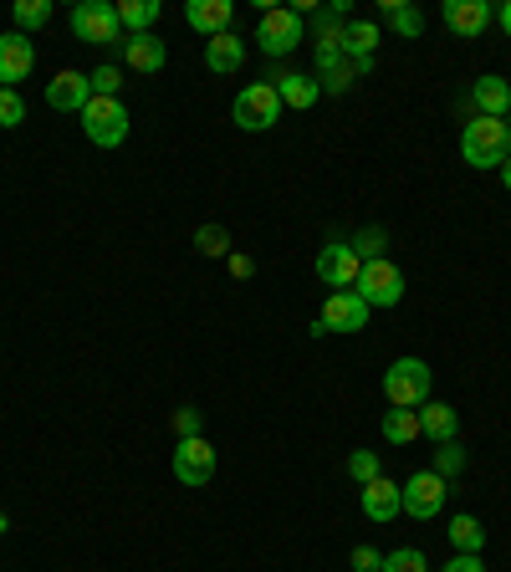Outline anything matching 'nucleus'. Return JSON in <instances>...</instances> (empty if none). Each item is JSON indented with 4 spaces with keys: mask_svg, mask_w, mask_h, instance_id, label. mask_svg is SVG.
<instances>
[{
    "mask_svg": "<svg viewBox=\"0 0 511 572\" xmlns=\"http://www.w3.org/2000/svg\"><path fill=\"white\" fill-rule=\"evenodd\" d=\"M511 154V118H471L460 128V159L471 169H501Z\"/></svg>",
    "mask_w": 511,
    "mask_h": 572,
    "instance_id": "obj_1",
    "label": "nucleus"
},
{
    "mask_svg": "<svg viewBox=\"0 0 511 572\" xmlns=\"http://www.w3.org/2000/svg\"><path fill=\"white\" fill-rule=\"evenodd\" d=\"M430 384H435V373L425 358H394L389 368H384V399H389L394 409L430 404Z\"/></svg>",
    "mask_w": 511,
    "mask_h": 572,
    "instance_id": "obj_2",
    "label": "nucleus"
},
{
    "mask_svg": "<svg viewBox=\"0 0 511 572\" xmlns=\"http://www.w3.org/2000/svg\"><path fill=\"white\" fill-rule=\"evenodd\" d=\"M230 118H236V128H246V134H267V128H277V123H282V97H277V87H271V82H251V87H241V93H236V103H230Z\"/></svg>",
    "mask_w": 511,
    "mask_h": 572,
    "instance_id": "obj_3",
    "label": "nucleus"
},
{
    "mask_svg": "<svg viewBox=\"0 0 511 572\" xmlns=\"http://www.w3.org/2000/svg\"><path fill=\"white\" fill-rule=\"evenodd\" d=\"M72 37L87 41V46H123V21H118V6L108 0H82L72 6Z\"/></svg>",
    "mask_w": 511,
    "mask_h": 572,
    "instance_id": "obj_4",
    "label": "nucleus"
},
{
    "mask_svg": "<svg viewBox=\"0 0 511 572\" xmlns=\"http://www.w3.org/2000/svg\"><path fill=\"white\" fill-rule=\"evenodd\" d=\"M128 128H134V118H128V107H123L118 97H93V103L82 107V134H87V144L118 148L123 138H128Z\"/></svg>",
    "mask_w": 511,
    "mask_h": 572,
    "instance_id": "obj_5",
    "label": "nucleus"
},
{
    "mask_svg": "<svg viewBox=\"0 0 511 572\" xmlns=\"http://www.w3.org/2000/svg\"><path fill=\"white\" fill-rule=\"evenodd\" d=\"M307 37V15L302 11H286V6H271L267 15H261V27H255V46L267 56H286L296 52V41Z\"/></svg>",
    "mask_w": 511,
    "mask_h": 572,
    "instance_id": "obj_6",
    "label": "nucleus"
},
{
    "mask_svg": "<svg viewBox=\"0 0 511 572\" xmlns=\"http://www.w3.org/2000/svg\"><path fill=\"white\" fill-rule=\"evenodd\" d=\"M175 480L179 486H189V491H200V486L216 480V445H210L205 435L179 439L175 445Z\"/></svg>",
    "mask_w": 511,
    "mask_h": 572,
    "instance_id": "obj_7",
    "label": "nucleus"
},
{
    "mask_svg": "<svg viewBox=\"0 0 511 572\" xmlns=\"http://www.w3.org/2000/svg\"><path fill=\"white\" fill-rule=\"evenodd\" d=\"M353 292L364 297L368 306H399L404 302V271L394 267V261H364Z\"/></svg>",
    "mask_w": 511,
    "mask_h": 572,
    "instance_id": "obj_8",
    "label": "nucleus"
},
{
    "mask_svg": "<svg viewBox=\"0 0 511 572\" xmlns=\"http://www.w3.org/2000/svg\"><path fill=\"white\" fill-rule=\"evenodd\" d=\"M404 496V511L415 521H430L440 517V506H445V476H435V470H415V476L399 486Z\"/></svg>",
    "mask_w": 511,
    "mask_h": 572,
    "instance_id": "obj_9",
    "label": "nucleus"
},
{
    "mask_svg": "<svg viewBox=\"0 0 511 572\" xmlns=\"http://www.w3.org/2000/svg\"><path fill=\"white\" fill-rule=\"evenodd\" d=\"M358 271H364V261H358V251H353L348 240H333V246L317 251V277H323V287H333V292H353Z\"/></svg>",
    "mask_w": 511,
    "mask_h": 572,
    "instance_id": "obj_10",
    "label": "nucleus"
},
{
    "mask_svg": "<svg viewBox=\"0 0 511 572\" xmlns=\"http://www.w3.org/2000/svg\"><path fill=\"white\" fill-rule=\"evenodd\" d=\"M466 113L476 118H511V82L497 77V72H486V77L471 82V93H466Z\"/></svg>",
    "mask_w": 511,
    "mask_h": 572,
    "instance_id": "obj_11",
    "label": "nucleus"
},
{
    "mask_svg": "<svg viewBox=\"0 0 511 572\" xmlns=\"http://www.w3.org/2000/svg\"><path fill=\"white\" fill-rule=\"evenodd\" d=\"M31 67H36V41L27 31H6L0 37V87L15 93V82H27Z\"/></svg>",
    "mask_w": 511,
    "mask_h": 572,
    "instance_id": "obj_12",
    "label": "nucleus"
},
{
    "mask_svg": "<svg viewBox=\"0 0 511 572\" xmlns=\"http://www.w3.org/2000/svg\"><path fill=\"white\" fill-rule=\"evenodd\" d=\"M368 312H374V306H368L358 292H333L317 322H323L327 333H364V327H368Z\"/></svg>",
    "mask_w": 511,
    "mask_h": 572,
    "instance_id": "obj_13",
    "label": "nucleus"
},
{
    "mask_svg": "<svg viewBox=\"0 0 511 572\" xmlns=\"http://www.w3.org/2000/svg\"><path fill=\"white\" fill-rule=\"evenodd\" d=\"M87 103H93V82H87V72L67 67V72H56V77L46 82V107H52V113H82Z\"/></svg>",
    "mask_w": 511,
    "mask_h": 572,
    "instance_id": "obj_14",
    "label": "nucleus"
},
{
    "mask_svg": "<svg viewBox=\"0 0 511 572\" xmlns=\"http://www.w3.org/2000/svg\"><path fill=\"white\" fill-rule=\"evenodd\" d=\"M440 15H445V27L456 31V37H481V31L497 21V11H491L486 0H445Z\"/></svg>",
    "mask_w": 511,
    "mask_h": 572,
    "instance_id": "obj_15",
    "label": "nucleus"
},
{
    "mask_svg": "<svg viewBox=\"0 0 511 572\" xmlns=\"http://www.w3.org/2000/svg\"><path fill=\"white\" fill-rule=\"evenodd\" d=\"M358 501H364V517H368V521H378V527H384V521H394V517L404 511V496H399V486H394L389 476L368 480L364 491H358Z\"/></svg>",
    "mask_w": 511,
    "mask_h": 572,
    "instance_id": "obj_16",
    "label": "nucleus"
},
{
    "mask_svg": "<svg viewBox=\"0 0 511 572\" xmlns=\"http://www.w3.org/2000/svg\"><path fill=\"white\" fill-rule=\"evenodd\" d=\"M169 52L154 31H138V37H123V67L128 72H164Z\"/></svg>",
    "mask_w": 511,
    "mask_h": 572,
    "instance_id": "obj_17",
    "label": "nucleus"
},
{
    "mask_svg": "<svg viewBox=\"0 0 511 572\" xmlns=\"http://www.w3.org/2000/svg\"><path fill=\"white\" fill-rule=\"evenodd\" d=\"M271 87H277L282 107H296V113L323 97V82H317V72H277V77H271Z\"/></svg>",
    "mask_w": 511,
    "mask_h": 572,
    "instance_id": "obj_18",
    "label": "nucleus"
},
{
    "mask_svg": "<svg viewBox=\"0 0 511 572\" xmlns=\"http://www.w3.org/2000/svg\"><path fill=\"white\" fill-rule=\"evenodd\" d=\"M230 15H236V6H230V0H189V6H185V21L200 31L205 41H210V37H226V31H230Z\"/></svg>",
    "mask_w": 511,
    "mask_h": 572,
    "instance_id": "obj_19",
    "label": "nucleus"
},
{
    "mask_svg": "<svg viewBox=\"0 0 511 572\" xmlns=\"http://www.w3.org/2000/svg\"><path fill=\"white\" fill-rule=\"evenodd\" d=\"M419 435L425 439H435V445H445V439H456L460 435V414L450 409V404H419Z\"/></svg>",
    "mask_w": 511,
    "mask_h": 572,
    "instance_id": "obj_20",
    "label": "nucleus"
},
{
    "mask_svg": "<svg viewBox=\"0 0 511 572\" xmlns=\"http://www.w3.org/2000/svg\"><path fill=\"white\" fill-rule=\"evenodd\" d=\"M205 67H210V72H241L246 67V41L236 37V31L210 37V41H205Z\"/></svg>",
    "mask_w": 511,
    "mask_h": 572,
    "instance_id": "obj_21",
    "label": "nucleus"
},
{
    "mask_svg": "<svg viewBox=\"0 0 511 572\" xmlns=\"http://www.w3.org/2000/svg\"><path fill=\"white\" fill-rule=\"evenodd\" d=\"M368 72H374V56H343V62H337L333 72H323L317 82H323V93L337 97V93H348L353 82H364Z\"/></svg>",
    "mask_w": 511,
    "mask_h": 572,
    "instance_id": "obj_22",
    "label": "nucleus"
},
{
    "mask_svg": "<svg viewBox=\"0 0 511 572\" xmlns=\"http://www.w3.org/2000/svg\"><path fill=\"white\" fill-rule=\"evenodd\" d=\"M378 11H384V21L394 27V37H404V41L425 37V11H419V6H404V0H384Z\"/></svg>",
    "mask_w": 511,
    "mask_h": 572,
    "instance_id": "obj_23",
    "label": "nucleus"
},
{
    "mask_svg": "<svg viewBox=\"0 0 511 572\" xmlns=\"http://www.w3.org/2000/svg\"><path fill=\"white\" fill-rule=\"evenodd\" d=\"M450 547H456V552H476V558H481V547H486V527H481V517H466V511H460V517H450Z\"/></svg>",
    "mask_w": 511,
    "mask_h": 572,
    "instance_id": "obj_24",
    "label": "nucleus"
},
{
    "mask_svg": "<svg viewBox=\"0 0 511 572\" xmlns=\"http://www.w3.org/2000/svg\"><path fill=\"white\" fill-rule=\"evenodd\" d=\"M374 52H378L374 21H348V27H343V56H374Z\"/></svg>",
    "mask_w": 511,
    "mask_h": 572,
    "instance_id": "obj_25",
    "label": "nucleus"
},
{
    "mask_svg": "<svg viewBox=\"0 0 511 572\" xmlns=\"http://www.w3.org/2000/svg\"><path fill=\"white\" fill-rule=\"evenodd\" d=\"M118 21H123V31H128V37H138V31H148L154 21H159V0H123Z\"/></svg>",
    "mask_w": 511,
    "mask_h": 572,
    "instance_id": "obj_26",
    "label": "nucleus"
},
{
    "mask_svg": "<svg viewBox=\"0 0 511 572\" xmlns=\"http://www.w3.org/2000/svg\"><path fill=\"white\" fill-rule=\"evenodd\" d=\"M11 21H15V31H36V27H46L52 21V0H15L11 6Z\"/></svg>",
    "mask_w": 511,
    "mask_h": 572,
    "instance_id": "obj_27",
    "label": "nucleus"
},
{
    "mask_svg": "<svg viewBox=\"0 0 511 572\" xmlns=\"http://www.w3.org/2000/svg\"><path fill=\"white\" fill-rule=\"evenodd\" d=\"M384 439H389V445H409V439H419V414L415 409H389L384 414Z\"/></svg>",
    "mask_w": 511,
    "mask_h": 572,
    "instance_id": "obj_28",
    "label": "nucleus"
},
{
    "mask_svg": "<svg viewBox=\"0 0 511 572\" xmlns=\"http://www.w3.org/2000/svg\"><path fill=\"white\" fill-rule=\"evenodd\" d=\"M466 470V445L460 439H445V445H435V476H460Z\"/></svg>",
    "mask_w": 511,
    "mask_h": 572,
    "instance_id": "obj_29",
    "label": "nucleus"
},
{
    "mask_svg": "<svg viewBox=\"0 0 511 572\" xmlns=\"http://www.w3.org/2000/svg\"><path fill=\"white\" fill-rule=\"evenodd\" d=\"M378 572H430V562H425L419 547H394V552H384V568Z\"/></svg>",
    "mask_w": 511,
    "mask_h": 572,
    "instance_id": "obj_30",
    "label": "nucleus"
},
{
    "mask_svg": "<svg viewBox=\"0 0 511 572\" xmlns=\"http://www.w3.org/2000/svg\"><path fill=\"white\" fill-rule=\"evenodd\" d=\"M353 251H358V261H384V251H389V236H384V230H358V236L348 240Z\"/></svg>",
    "mask_w": 511,
    "mask_h": 572,
    "instance_id": "obj_31",
    "label": "nucleus"
},
{
    "mask_svg": "<svg viewBox=\"0 0 511 572\" xmlns=\"http://www.w3.org/2000/svg\"><path fill=\"white\" fill-rule=\"evenodd\" d=\"M195 251L200 256H226L230 251V230L226 226H200L195 230Z\"/></svg>",
    "mask_w": 511,
    "mask_h": 572,
    "instance_id": "obj_32",
    "label": "nucleus"
},
{
    "mask_svg": "<svg viewBox=\"0 0 511 572\" xmlns=\"http://www.w3.org/2000/svg\"><path fill=\"white\" fill-rule=\"evenodd\" d=\"M348 476L358 480V486H368V480L384 476V466H378V455H374V450H353V455H348Z\"/></svg>",
    "mask_w": 511,
    "mask_h": 572,
    "instance_id": "obj_33",
    "label": "nucleus"
},
{
    "mask_svg": "<svg viewBox=\"0 0 511 572\" xmlns=\"http://www.w3.org/2000/svg\"><path fill=\"white\" fill-rule=\"evenodd\" d=\"M21 123H27V103H21V93L0 87V128H21Z\"/></svg>",
    "mask_w": 511,
    "mask_h": 572,
    "instance_id": "obj_34",
    "label": "nucleus"
},
{
    "mask_svg": "<svg viewBox=\"0 0 511 572\" xmlns=\"http://www.w3.org/2000/svg\"><path fill=\"white\" fill-rule=\"evenodd\" d=\"M87 82H93V97H118L123 67H97V72H87Z\"/></svg>",
    "mask_w": 511,
    "mask_h": 572,
    "instance_id": "obj_35",
    "label": "nucleus"
},
{
    "mask_svg": "<svg viewBox=\"0 0 511 572\" xmlns=\"http://www.w3.org/2000/svg\"><path fill=\"white\" fill-rule=\"evenodd\" d=\"M200 409H175V439H195L200 435Z\"/></svg>",
    "mask_w": 511,
    "mask_h": 572,
    "instance_id": "obj_36",
    "label": "nucleus"
},
{
    "mask_svg": "<svg viewBox=\"0 0 511 572\" xmlns=\"http://www.w3.org/2000/svg\"><path fill=\"white\" fill-rule=\"evenodd\" d=\"M378 568H384V558L374 547H353V572H378Z\"/></svg>",
    "mask_w": 511,
    "mask_h": 572,
    "instance_id": "obj_37",
    "label": "nucleus"
},
{
    "mask_svg": "<svg viewBox=\"0 0 511 572\" xmlns=\"http://www.w3.org/2000/svg\"><path fill=\"white\" fill-rule=\"evenodd\" d=\"M440 572H486V562H481V558H476V552H456V558L445 562V568H440Z\"/></svg>",
    "mask_w": 511,
    "mask_h": 572,
    "instance_id": "obj_38",
    "label": "nucleus"
},
{
    "mask_svg": "<svg viewBox=\"0 0 511 572\" xmlns=\"http://www.w3.org/2000/svg\"><path fill=\"white\" fill-rule=\"evenodd\" d=\"M501 31H507V37H511V0H507V6H501Z\"/></svg>",
    "mask_w": 511,
    "mask_h": 572,
    "instance_id": "obj_39",
    "label": "nucleus"
},
{
    "mask_svg": "<svg viewBox=\"0 0 511 572\" xmlns=\"http://www.w3.org/2000/svg\"><path fill=\"white\" fill-rule=\"evenodd\" d=\"M501 185L511 189V154H507V164H501Z\"/></svg>",
    "mask_w": 511,
    "mask_h": 572,
    "instance_id": "obj_40",
    "label": "nucleus"
},
{
    "mask_svg": "<svg viewBox=\"0 0 511 572\" xmlns=\"http://www.w3.org/2000/svg\"><path fill=\"white\" fill-rule=\"evenodd\" d=\"M0 532H6V517H0Z\"/></svg>",
    "mask_w": 511,
    "mask_h": 572,
    "instance_id": "obj_41",
    "label": "nucleus"
}]
</instances>
